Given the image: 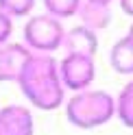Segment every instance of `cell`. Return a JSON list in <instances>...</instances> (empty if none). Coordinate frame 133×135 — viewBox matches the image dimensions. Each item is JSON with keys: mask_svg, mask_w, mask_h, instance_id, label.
I'll use <instances>...</instances> for the list:
<instances>
[{"mask_svg": "<svg viewBox=\"0 0 133 135\" xmlns=\"http://www.w3.org/2000/svg\"><path fill=\"white\" fill-rule=\"evenodd\" d=\"M18 85L28 103L41 111H53L63 103L65 87L59 76V63L50 55L33 52L20 72Z\"/></svg>", "mask_w": 133, "mask_h": 135, "instance_id": "6da1fadb", "label": "cell"}, {"mask_svg": "<svg viewBox=\"0 0 133 135\" xmlns=\"http://www.w3.org/2000/svg\"><path fill=\"white\" fill-rule=\"evenodd\" d=\"M116 115V98L101 89H85L74 94L65 105L68 122L79 129H96Z\"/></svg>", "mask_w": 133, "mask_h": 135, "instance_id": "7a4b0ae2", "label": "cell"}, {"mask_svg": "<svg viewBox=\"0 0 133 135\" xmlns=\"http://www.w3.org/2000/svg\"><path fill=\"white\" fill-rule=\"evenodd\" d=\"M63 37H65V31L61 20H57L48 13L33 15L24 26V41H26V48L31 52L35 50L39 55H48L63 46Z\"/></svg>", "mask_w": 133, "mask_h": 135, "instance_id": "3957f363", "label": "cell"}, {"mask_svg": "<svg viewBox=\"0 0 133 135\" xmlns=\"http://www.w3.org/2000/svg\"><path fill=\"white\" fill-rule=\"evenodd\" d=\"M59 76L65 89L72 91H85L96 76V65L94 57L85 55H65L63 61L59 63Z\"/></svg>", "mask_w": 133, "mask_h": 135, "instance_id": "277c9868", "label": "cell"}, {"mask_svg": "<svg viewBox=\"0 0 133 135\" xmlns=\"http://www.w3.org/2000/svg\"><path fill=\"white\" fill-rule=\"evenodd\" d=\"M33 52L26 46L4 44L0 46V81H18L24 63Z\"/></svg>", "mask_w": 133, "mask_h": 135, "instance_id": "5b68a950", "label": "cell"}, {"mask_svg": "<svg viewBox=\"0 0 133 135\" xmlns=\"http://www.w3.org/2000/svg\"><path fill=\"white\" fill-rule=\"evenodd\" d=\"M65 55H85V57H94L98 50V37L94 31H89L85 26H77L70 28L63 37V46Z\"/></svg>", "mask_w": 133, "mask_h": 135, "instance_id": "8992f818", "label": "cell"}, {"mask_svg": "<svg viewBox=\"0 0 133 135\" xmlns=\"http://www.w3.org/2000/svg\"><path fill=\"white\" fill-rule=\"evenodd\" d=\"M0 122L9 135H33V115L22 105H7L0 109Z\"/></svg>", "mask_w": 133, "mask_h": 135, "instance_id": "52a82bcc", "label": "cell"}, {"mask_svg": "<svg viewBox=\"0 0 133 135\" xmlns=\"http://www.w3.org/2000/svg\"><path fill=\"white\" fill-rule=\"evenodd\" d=\"M79 18L85 28L96 33L101 28H107V24L111 22V9L107 4H94V2L83 0L81 9H79Z\"/></svg>", "mask_w": 133, "mask_h": 135, "instance_id": "ba28073f", "label": "cell"}, {"mask_svg": "<svg viewBox=\"0 0 133 135\" xmlns=\"http://www.w3.org/2000/svg\"><path fill=\"white\" fill-rule=\"evenodd\" d=\"M109 63L118 74H133V41L124 35L109 52Z\"/></svg>", "mask_w": 133, "mask_h": 135, "instance_id": "9c48e42d", "label": "cell"}, {"mask_svg": "<svg viewBox=\"0 0 133 135\" xmlns=\"http://www.w3.org/2000/svg\"><path fill=\"white\" fill-rule=\"evenodd\" d=\"M116 115L124 126L133 129V81H129L116 98Z\"/></svg>", "mask_w": 133, "mask_h": 135, "instance_id": "30bf717a", "label": "cell"}, {"mask_svg": "<svg viewBox=\"0 0 133 135\" xmlns=\"http://www.w3.org/2000/svg\"><path fill=\"white\" fill-rule=\"evenodd\" d=\"M44 7L48 15L61 20V18H72L81 9V0H44Z\"/></svg>", "mask_w": 133, "mask_h": 135, "instance_id": "8fae6325", "label": "cell"}, {"mask_svg": "<svg viewBox=\"0 0 133 135\" xmlns=\"http://www.w3.org/2000/svg\"><path fill=\"white\" fill-rule=\"evenodd\" d=\"M35 7V0H0V11L7 13L9 18H24Z\"/></svg>", "mask_w": 133, "mask_h": 135, "instance_id": "7c38bea8", "label": "cell"}, {"mask_svg": "<svg viewBox=\"0 0 133 135\" xmlns=\"http://www.w3.org/2000/svg\"><path fill=\"white\" fill-rule=\"evenodd\" d=\"M11 31H13V22L7 13L0 11V46L7 44V39L11 37Z\"/></svg>", "mask_w": 133, "mask_h": 135, "instance_id": "4fadbf2b", "label": "cell"}, {"mask_svg": "<svg viewBox=\"0 0 133 135\" xmlns=\"http://www.w3.org/2000/svg\"><path fill=\"white\" fill-rule=\"evenodd\" d=\"M120 9L133 18V0H120Z\"/></svg>", "mask_w": 133, "mask_h": 135, "instance_id": "5bb4252c", "label": "cell"}, {"mask_svg": "<svg viewBox=\"0 0 133 135\" xmlns=\"http://www.w3.org/2000/svg\"><path fill=\"white\" fill-rule=\"evenodd\" d=\"M87 2H94V4H107V7H109L111 0H87Z\"/></svg>", "mask_w": 133, "mask_h": 135, "instance_id": "9a60e30c", "label": "cell"}, {"mask_svg": "<svg viewBox=\"0 0 133 135\" xmlns=\"http://www.w3.org/2000/svg\"><path fill=\"white\" fill-rule=\"evenodd\" d=\"M127 37H129V39L133 41V24H131V28H129V33H127Z\"/></svg>", "mask_w": 133, "mask_h": 135, "instance_id": "2e32d148", "label": "cell"}, {"mask_svg": "<svg viewBox=\"0 0 133 135\" xmlns=\"http://www.w3.org/2000/svg\"><path fill=\"white\" fill-rule=\"evenodd\" d=\"M0 135H9V133H7V129L2 126V122H0Z\"/></svg>", "mask_w": 133, "mask_h": 135, "instance_id": "e0dca14e", "label": "cell"}]
</instances>
